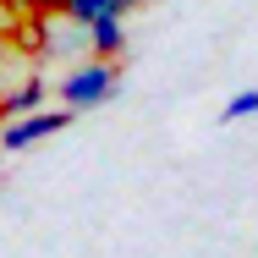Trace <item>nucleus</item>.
Returning <instances> with one entry per match:
<instances>
[{"instance_id":"1","label":"nucleus","mask_w":258,"mask_h":258,"mask_svg":"<svg viewBox=\"0 0 258 258\" xmlns=\"http://www.w3.org/2000/svg\"><path fill=\"white\" fill-rule=\"evenodd\" d=\"M121 94V72H115V60H99V55H88V60H77L66 77H60V104L66 110H99Z\"/></svg>"},{"instance_id":"2","label":"nucleus","mask_w":258,"mask_h":258,"mask_svg":"<svg viewBox=\"0 0 258 258\" xmlns=\"http://www.w3.org/2000/svg\"><path fill=\"white\" fill-rule=\"evenodd\" d=\"M72 115L77 110H28V115H11L6 126H0V149L6 154H22V149H33V143H44V138H55V132H66L72 126Z\"/></svg>"},{"instance_id":"3","label":"nucleus","mask_w":258,"mask_h":258,"mask_svg":"<svg viewBox=\"0 0 258 258\" xmlns=\"http://www.w3.org/2000/svg\"><path fill=\"white\" fill-rule=\"evenodd\" d=\"M83 33H88V55H99V60H115L126 50V17H94Z\"/></svg>"},{"instance_id":"4","label":"nucleus","mask_w":258,"mask_h":258,"mask_svg":"<svg viewBox=\"0 0 258 258\" xmlns=\"http://www.w3.org/2000/svg\"><path fill=\"white\" fill-rule=\"evenodd\" d=\"M44 99H50L44 77H22V83H11V88L0 94V121H11V115H28V110H39Z\"/></svg>"},{"instance_id":"5","label":"nucleus","mask_w":258,"mask_h":258,"mask_svg":"<svg viewBox=\"0 0 258 258\" xmlns=\"http://www.w3.org/2000/svg\"><path fill=\"white\" fill-rule=\"evenodd\" d=\"M126 11H132V0H60V11H55V17H66V22L88 28L94 17H126Z\"/></svg>"},{"instance_id":"6","label":"nucleus","mask_w":258,"mask_h":258,"mask_svg":"<svg viewBox=\"0 0 258 258\" xmlns=\"http://www.w3.org/2000/svg\"><path fill=\"white\" fill-rule=\"evenodd\" d=\"M247 115H258V88H242V94H231V99L220 104V121L231 126V121H247Z\"/></svg>"},{"instance_id":"7","label":"nucleus","mask_w":258,"mask_h":258,"mask_svg":"<svg viewBox=\"0 0 258 258\" xmlns=\"http://www.w3.org/2000/svg\"><path fill=\"white\" fill-rule=\"evenodd\" d=\"M11 6H22L28 17H55L60 11V0H11Z\"/></svg>"},{"instance_id":"8","label":"nucleus","mask_w":258,"mask_h":258,"mask_svg":"<svg viewBox=\"0 0 258 258\" xmlns=\"http://www.w3.org/2000/svg\"><path fill=\"white\" fill-rule=\"evenodd\" d=\"M6 60H11V39H6V28H0V72H6Z\"/></svg>"},{"instance_id":"9","label":"nucleus","mask_w":258,"mask_h":258,"mask_svg":"<svg viewBox=\"0 0 258 258\" xmlns=\"http://www.w3.org/2000/svg\"><path fill=\"white\" fill-rule=\"evenodd\" d=\"M132 6H138V0H132Z\"/></svg>"}]
</instances>
